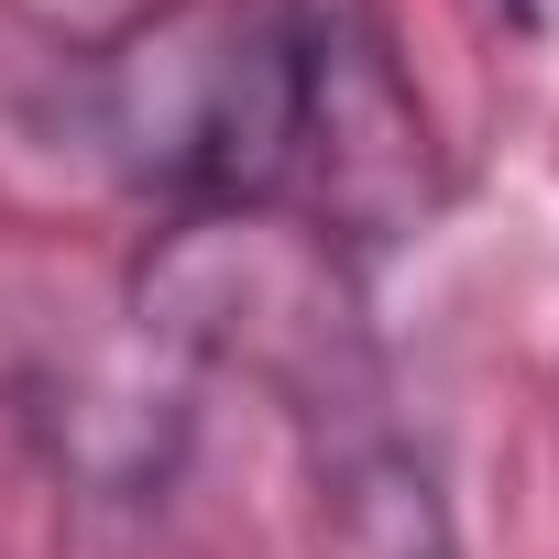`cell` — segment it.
Here are the masks:
<instances>
[{
	"label": "cell",
	"mask_w": 559,
	"mask_h": 559,
	"mask_svg": "<svg viewBox=\"0 0 559 559\" xmlns=\"http://www.w3.org/2000/svg\"><path fill=\"white\" fill-rule=\"evenodd\" d=\"M110 143L165 219H286L373 263L439 219V121L384 0H219L110 67Z\"/></svg>",
	"instance_id": "6da1fadb"
},
{
	"label": "cell",
	"mask_w": 559,
	"mask_h": 559,
	"mask_svg": "<svg viewBox=\"0 0 559 559\" xmlns=\"http://www.w3.org/2000/svg\"><path fill=\"white\" fill-rule=\"evenodd\" d=\"M504 12H515V23H537V12H548V0H504Z\"/></svg>",
	"instance_id": "7a4b0ae2"
}]
</instances>
